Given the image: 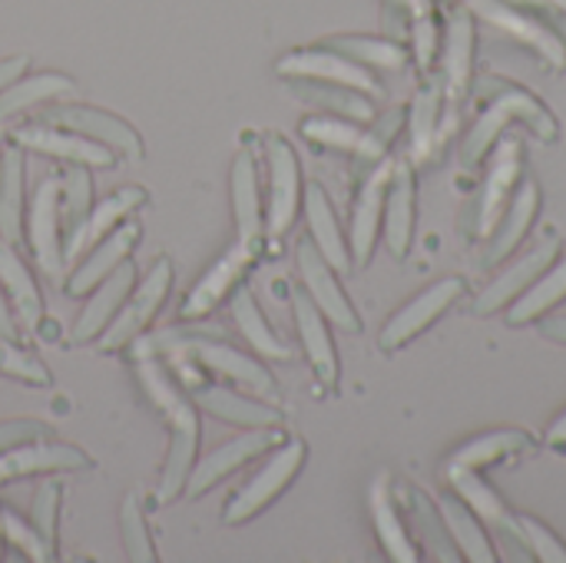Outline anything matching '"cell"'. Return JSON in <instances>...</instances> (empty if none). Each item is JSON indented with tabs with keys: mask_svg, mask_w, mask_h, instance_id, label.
Instances as JSON below:
<instances>
[{
	"mask_svg": "<svg viewBox=\"0 0 566 563\" xmlns=\"http://www.w3.org/2000/svg\"><path fill=\"white\" fill-rule=\"evenodd\" d=\"M566 299V256L551 269L544 272L524 295H517L511 302V312H507V322L511 325H531L537 319H544L551 309H557Z\"/></svg>",
	"mask_w": 566,
	"mask_h": 563,
	"instance_id": "obj_34",
	"label": "cell"
},
{
	"mask_svg": "<svg viewBox=\"0 0 566 563\" xmlns=\"http://www.w3.org/2000/svg\"><path fill=\"white\" fill-rule=\"evenodd\" d=\"M305 219H308V236H312L315 249L328 259V265L335 272H348L352 269V249L345 242V232H342L338 216L332 209V199L318 183L305 186Z\"/></svg>",
	"mask_w": 566,
	"mask_h": 563,
	"instance_id": "obj_24",
	"label": "cell"
},
{
	"mask_svg": "<svg viewBox=\"0 0 566 563\" xmlns=\"http://www.w3.org/2000/svg\"><path fill=\"white\" fill-rule=\"evenodd\" d=\"M192 398L199 402L202 411L216 415L219 421L239 425V428H279L282 415L272 405L252 402L245 395H235L229 388H209V385H196Z\"/></svg>",
	"mask_w": 566,
	"mask_h": 563,
	"instance_id": "obj_30",
	"label": "cell"
},
{
	"mask_svg": "<svg viewBox=\"0 0 566 563\" xmlns=\"http://www.w3.org/2000/svg\"><path fill=\"white\" fill-rule=\"evenodd\" d=\"M13 139L23 149H36L66 163H80V166H113V149L96 143V139H83L73 129H53V126H20L13 133Z\"/></svg>",
	"mask_w": 566,
	"mask_h": 563,
	"instance_id": "obj_20",
	"label": "cell"
},
{
	"mask_svg": "<svg viewBox=\"0 0 566 563\" xmlns=\"http://www.w3.org/2000/svg\"><path fill=\"white\" fill-rule=\"evenodd\" d=\"M90 202H93V176L86 166L70 163V169L63 173V183H60V216H63V239L66 242L86 222ZM66 242H63V249H66Z\"/></svg>",
	"mask_w": 566,
	"mask_h": 563,
	"instance_id": "obj_40",
	"label": "cell"
},
{
	"mask_svg": "<svg viewBox=\"0 0 566 563\" xmlns=\"http://www.w3.org/2000/svg\"><path fill=\"white\" fill-rule=\"evenodd\" d=\"M295 259H298V275H302V289L308 292V299L322 309L325 319H332L338 329H345L348 335H358L361 332V319L358 312L352 309L345 289L338 285V275L335 269L328 265V259L315 249L312 239H302L298 249H295Z\"/></svg>",
	"mask_w": 566,
	"mask_h": 563,
	"instance_id": "obj_8",
	"label": "cell"
},
{
	"mask_svg": "<svg viewBox=\"0 0 566 563\" xmlns=\"http://www.w3.org/2000/svg\"><path fill=\"white\" fill-rule=\"evenodd\" d=\"M0 289L7 292L20 325L30 335H36L43 325V299H40V289H36L30 269L20 262V256L13 252V246L3 236H0Z\"/></svg>",
	"mask_w": 566,
	"mask_h": 563,
	"instance_id": "obj_26",
	"label": "cell"
},
{
	"mask_svg": "<svg viewBox=\"0 0 566 563\" xmlns=\"http://www.w3.org/2000/svg\"><path fill=\"white\" fill-rule=\"evenodd\" d=\"M76 468H93L90 458L70 445H17L10 451L0 455V484L3 481H17L27 475H46V471H76Z\"/></svg>",
	"mask_w": 566,
	"mask_h": 563,
	"instance_id": "obj_22",
	"label": "cell"
},
{
	"mask_svg": "<svg viewBox=\"0 0 566 563\" xmlns=\"http://www.w3.org/2000/svg\"><path fill=\"white\" fill-rule=\"evenodd\" d=\"M216 335H209V332H159V335H153L146 342H136V355L139 358L156 355V352H163V355H186V358L199 362L202 368H209V372H216L222 378H232V382H239L242 388H249L255 395L275 398L279 395L275 378L259 362H252L249 355H242L232 345L219 342Z\"/></svg>",
	"mask_w": 566,
	"mask_h": 563,
	"instance_id": "obj_3",
	"label": "cell"
},
{
	"mask_svg": "<svg viewBox=\"0 0 566 563\" xmlns=\"http://www.w3.org/2000/svg\"><path fill=\"white\" fill-rule=\"evenodd\" d=\"M441 514H444V524H448L454 544L461 548V557L474 563H494V551H491V541L484 534V524L478 521V514L464 501L444 498Z\"/></svg>",
	"mask_w": 566,
	"mask_h": 563,
	"instance_id": "obj_36",
	"label": "cell"
},
{
	"mask_svg": "<svg viewBox=\"0 0 566 563\" xmlns=\"http://www.w3.org/2000/svg\"><path fill=\"white\" fill-rule=\"evenodd\" d=\"M232 216L239 226V239L262 242L265 232V216H262V199H259V166L252 149H239L232 163Z\"/></svg>",
	"mask_w": 566,
	"mask_h": 563,
	"instance_id": "obj_27",
	"label": "cell"
},
{
	"mask_svg": "<svg viewBox=\"0 0 566 563\" xmlns=\"http://www.w3.org/2000/svg\"><path fill=\"white\" fill-rule=\"evenodd\" d=\"M3 534H7V541L13 544V548H20L30 561H50L53 557V544H46L40 534H36V528L30 524H23L17 514H7L3 511Z\"/></svg>",
	"mask_w": 566,
	"mask_h": 563,
	"instance_id": "obj_49",
	"label": "cell"
},
{
	"mask_svg": "<svg viewBox=\"0 0 566 563\" xmlns=\"http://www.w3.org/2000/svg\"><path fill=\"white\" fill-rule=\"evenodd\" d=\"M0 538H3V511H0Z\"/></svg>",
	"mask_w": 566,
	"mask_h": 563,
	"instance_id": "obj_58",
	"label": "cell"
},
{
	"mask_svg": "<svg viewBox=\"0 0 566 563\" xmlns=\"http://www.w3.org/2000/svg\"><path fill=\"white\" fill-rule=\"evenodd\" d=\"M119 524H123V544H126L129 561H156V554H153V538H149V531H146V518H143V508H139L136 494H129V498L123 501Z\"/></svg>",
	"mask_w": 566,
	"mask_h": 563,
	"instance_id": "obj_46",
	"label": "cell"
},
{
	"mask_svg": "<svg viewBox=\"0 0 566 563\" xmlns=\"http://www.w3.org/2000/svg\"><path fill=\"white\" fill-rule=\"evenodd\" d=\"M471 70H474V17L471 10H458L448 23V40H444V90L451 106H458L471 86Z\"/></svg>",
	"mask_w": 566,
	"mask_h": 563,
	"instance_id": "obj_29",
	"label": "cell"
},
{
	"mask_svg": "<svg viewBox=\"0 0 566 563\" xmlns=\"http://www.w3.org/2000/svg\"><path fill=\"white\" fill-rule=\"evenodd\" d=\"M557 256H560V236L557 232H547L527 256H521L507 272H501L488 289H484V295L474 302V312L478 315H491V312H497V309H507L517 295H524L554 262H557Z\"/></svg>",
	"mask_w": 566,
	"mask_h": 563,
	"instance_id": "obj_11",
	"label": "cell"
},
{
	"mask_svg": "<svg viewBox=\"0 0 566 563\" xmlns=\"http://www.w3.org/2000/svg\"><path fill=\"white\" fill-rule=\"evenodd\" d=\"M169 289H172V262H169V259H159V262L149 269V275L143 279V285L133 292V299H129V302L116 312V319L103 329L106 335H103L99 348H103V352H116V348L136 342L139 332H143V329L156 319V312L163 309Z\"/></svg>",
	"mask_w": 566,
	"mask_h": 563,
	"instance_id": "obj_7",
	"label": "cell"
},
{
	"mask_svg": "<svg viewBox=\"0 0 566 563\" xmlns=\"http://www.w3.org/2000/svg\"><path fill=\"white\" fill-rule=\"evenodd\" d=\"M279 73L289 80H325V83L352 86V90L368 93V96H381V83L371 76V70H365L358 60H352L332 46L289 53L279 60Z\"/></svg>",
	"mask_w": 566,
	"mask_h": 563,
	"instance_id": "obj_9",
	"label": "cell"
},
{
	"mask_svg": "<svg viewBox=\"0 0 566 563\" xmlns=\"http://www.w3.org/2000/svg\"><path fill=\"white\" fill-rule=\"evenodd\" d=\"M524 448H531V438L524 431H494V435H484V438H474L471 445H464L451 458L448 471H481V468L504 461Z\"/></svg>",
	"mask_w": 566,
	"mask_h": 563,
	"instance_id": "obj_38",
	"label": "cell"
},
{
	"mask_svg": "<svg viewBox=\"0 0 566 563\" xmlns=\"http://www.w3.org/2000/svg\"><path fill=\"white\" fill-rule=\"evenodd\" d=\"M405 116H408V113H405L401 106H398V110H388L381 119H375V123H371V129H365V133H361V143H358V149H355L358 166H375V163H381V159H385V153H388L391 139L398 136V129H401Z\"/></svg>",
	"mask_w": 566,
	"mask_h": 563,
	"instance_id": "obj_45",
	"label": "cell"
},
{
	"mask_svg": "<svg viewBox=\"0 0 566 563\" xmlns=\"http://www.w3.org/2000/svg\"><path fill=\"white\" fill-rule=\"evenodd\" d=\"M0 375H10L17 382H27V385H36V388H46L53 378L50 372L43 368L40 358H33L30 352L10 345V338H0Z\"/></svg>",
	"mask_w": 566,
	"mask_h": 563,
	"instance_id": "obj_47",
	"label": "cell"
},
{
	"mask_svg": "<svg viewBox=\"0 0 566 563\" xmlns=\"http://www.w3.org/2000/svg\"><path fill=\"white\" fill-rule=\"evenodd\" d=\"M43 123H56L63 129H73L80 136H93L96 143L109 146V149H119L133 159L143 156V143L139 136L113 113H103V110H93V106H56L43 116Z\"/></svg>",
	"mask_w": 566,
	"mask_h": 563,
	"instance_id": "obj_18",
	"label": "cell"
},
{
	"mask_svg": "<svg viewBox=\"0 0 566 563\" xmlns=\"http://www.w3.org/2000/svg\"><path fill=\"white\" fill-rule=\"evenodd\" d=\"M139 382L149 392L153 405L166 415L169 421V455H166V471L159 481V501H172L179 491H186L189 475L196 468V448H199V418L192 402L182 395V388L166 375V368L156 358H139Z\"/></svg>",
	"mask_w": 566,
	"mask_h": 563,
	"instance_id": "obj_1",
	"label": "cell"
},
{
	"mask_svg": "<svg viewBox=\"0 0 566 563\" xmlns=\"http://www.w3.org/2000/svg\"><path fill=\"white\" fill-rule=\"evenodd\" d=\"M521 531H524V541H527V548H531V554H534L537 561L566 563L564 541H560L551 528H544V524L534 521V518H521Z\"/></svg>",
	"mask_w": 566,
	"mask_h": 563,
	"instance_id": "obj_48",
	"label": "cell"
},
{
	"mask_svg": "<svg viewBox=\"0 0 566 563\" xmlns=\"http://www.w3.org/2000/svg\"><path fill=\"white\" fill-rule=\"evenodd\" d=\"M292 90L305 100L315 103L335 116L355 119V123H371L375 119V103L368 93H358L342 83H325V80H292Z\"/></svg>",
	"mask_w": 566,
	"mask_h": 563,
	"instance_id": "obj_33",
	"label": "cell"
},
{
	"mask_svg": "<svg viewBox=\"0 0 566 563\" xmlns=\"http://www.w3.org/2000/svg\"><path fill=\"white\" fill-rule=\"evenodd\" d=\"M56 504H60V488L56 484H43L33 498V514H30V524L36 528V534L53 544L56 538Z\"/></svg>",
	"mask_w": 566,
	"mask_h": 563,
	"instance_id": "obj_50",
	"label": "cell"
},
{
	"mask_svg": "<svg viewBox=\"0 0 566 563\" xmlns=\"http://www.w3.org/2000/svg\"><path fill=\"white\" fill-rule=\"evenodd\" d=\"M265 169H269V206H265V232L282 239L302 209V169L289 139L269 133L265 136Z\"/></svg>",
	"mask_w": 566,
	"mask_h": 563,
	"instance_id": "obj_5",
	"label": "cell"
},
{
	"mask_svg": "<svg viewBox=\"0 0 566 563\" xmlns=\"http://www.w3.org/2000/svg\"><path fill=\"white\" fill-rule=\"evenodd\" d=\"M0 338H20V329L13 322V309L3 299V289H0Z\"/></svg>",
	"mask_w": 566,
	"mask_h": 563,
	"instance_id": "obj_54",
	"label": "cell"
},
{
	"mask_svg": "<svg viewBox=\"0 0 566 563\" xmlns=\"http://www.w3.org/2000/svg\"><path fill=\"white\" fill-rule=\"evenodd\" d=\"M292 312H295L302 348H305L318 382L325 388H335L338 385V352H335V342L328 335V322H325L322 309L308 299L305 289H298V292H292Z\"/></svg>",
	"mask_w": 566,
	"mask_h": 563,
	"instance_id": "obj_19",
	"label": "cell"
},
{
	"mask_svg": "<svg viewBox=\"0 0 566 563\" xmlns=\"http://www.w3.org/2000/svg\"><path fill=\"white\" fill-rule=\"evenodd\" d=\"M279 441H282V431H279V428H249V435H239V438L226 441V445L216 448L202 465L192 468L189 484H186L189 498L206 494L209 488H216V484L226 481L232 471H239L245 461L259 458L262 451H269V448L279 445Z\"/></svg>",
	"mask_w": 566,
	"mask_h": 563,
	"instance_id": "obj_14",
	"label": "cell"
},
{
	"mask_svg": "<svg viewBox=\"0 0 566 563\" xmlns=\"http://www.w3.org/2000/svg\"><path fill=\"white\" fill-rule=\"evenodd\" d=\"M20 219H23V153L10 146L0 156V236L7 242L20 239Z\"/></svg>",
	"mask_w": 566,
	"mask_h": 563,
	"instance_id": "obj_39",
	"label": "cell"
},
{
	"mask_svg": "<svg viewBox=\"0 0 566 563\" xmlns=\"http://www.w3.org/2000/svg\"><path fill=\"white\" fill-rule=\"evenodd\" d=\"M524 7H541V10H554V13H566V0H514Z\"/></svg>",
	"mask_w": 566,
	"mask_h": 563,
	"instance_id": "obj_56",
	"label": "cell"
},
{
	"mask_svg": "<svg viewBox=\"0 0 566 563\" xmlns=\"http://www.w3.org/2000/svg\"><path fill=\"white\" fill-rule=\"evenodd\" d=\"M325 46L358 60L361 66L375 70H401L408 63V50L395 40H378V37H332Z\"/></svg>",
	"mask_w": 566,
	"mask_h": 563,
	"instance_id": "obj_41",
	"label": "cell"
},
{
	"mask_svg": "<svg viewBox=\"0 0 566 563\" xmlns=\"http://www.w3.org/2000/svg\"><path fill=\"white\" fill-rule=\"evenodd\" d=\"M371 518H375V531H378V541L381 548L388 551V557L398 563H415L418 561V551L411 544V534L405 528V521L398 518V508L385 488V481L375 488L371 494Z\"/></svg>",
	"mask_w": 566,
	"mask_h": 563,
	"instance_id": "obj_37",
	"label": "cell"
},
{
	"mask_svg": "<svg viewBox=\"0 0 566 563\" xmlns=\"http://www.w3.org/2000/svg\"><path fill=\"white\" fill-rule=\"evenodd\" d=\"M464 295V279H441L431 289H424L418 299H411L381 332V348L385 352H398L401 345H408L411 338H418L434 319H441L458 299Z\"/></svg>",
	"mask_w": 566,
	"mask_h": 563,
	"instance_id": "obj_12",
	"label": "cell"
},
{
	"mask_svg": "<svg viewBox=\"0 0 566 563\" xmlns=\"http://www.w3.org/2000/svg\"><path fill=\"white\" fill-rule=\"evenodd\" d=\"M27 56H7V60H0V90H7L10 83H17L20 80V73L27 70Z\"/></svg>",
	"mask_w": 566,
	"mask_h": 563,
	"instance_id": "obj_53",
	"label": "cell"
},
{
	"mask_svg": "<svg viewBox=\"0 0 566 563\" xmlns=\"http://www.w3.org/2000/svg\"><path fill=\"white\" fill-rule=\"evenodd\" d=\"M262 252V242H249V239H239L199 282H196V289L182 299V309H179V315L186 319V322H196V319H202V315H209L229 292H235L239 289V282H242V275H245V269L255 262V256Z\"/></svg>",
	"mask_w": 566,
	"mask_h": 563,
	"instance_id": "obj_10",
	"label": "cell"
},
{
	"mask_svg": "<svg viewBox=\"0 0 566 563\" xmlns=\"http://www.w3.org/2000/svg\"><path fill=\"white\" fill-rule=\"evenodd\" d=\"M361 133L355 126V119H338V116H312L302 123V136L308 143H318L325 149H342V153H355L358 143H361Z\"/></svg>",
	"mask_w": 566,
	"mask_h": 563,
	"instance_id": "obj_44",
	"label": "cell"
},
{
	"mask_svg": "<svg viewBox=\"0 0 566 563\" xmlns=\"http://www.w3.org/2000/svg\"><path fill=\"white\" fill-rule=\"evenodd\" d=\"M73 90H76V83L70 76H63V73H40V76L10 83L7 90H0V123L23 113V110H33L36 103L70 96Z\"/></svg>",
	"mask_w": 566,
	"mask_h": 563,
	"instance_id": "obj_35",
	"label": "cell"
},
{
	"mask_svg": "<svg viewBox=\"0 0 566 563\" xmlns=\"http://www.w3.org/2000/svg\"><path fill=\"white\" fill-rule=\"evenodd\" d=\"M232 319H235L239 332L245 335V342H249L262 358H269V362H289V358H292V348H289V345L282 342V335H275V329L265 322V315H262L255 295H252L245 285H239V289L232 292Z\"/></svg>",
	"mask_w": 566,
	"mask_h": 563,
	"instance_id": "obj_32",
	"label": "cell"
},
{
	"mask_svg": "<svg viewBox=\"0 0 566 563\" xmlns=\"http://www.w3.org/2000/svg\"><path fill=\"white\" fill-rule=\"evenodd\" d=\"M139 202H146V189L143 186H123L113 196H106L96 209H90L86 222L80 226V232L66 242V259H76L90 242H99L106 236V229H113L126 212H133Z\"/></svg>",
	"mask_w": 566,
	"mask_h": 563,
	"instance_id": "obj_31",
	"label": "cell"
},
{
	"mask_svg": "<svg viewBox=\"0 0 566 563\" xmlns=\"http://www.w3.org/2000/svg\"><path fill=\"white\" fill-rule=\"evenodd\" d=\"M448 475H451L454 491H458L461 501L481 518V524H488V528H491L494 534H501L511 548H517L524 561H531L534 554H531V548H527V541H524L521 518H514V514L504 508V501L494 494V488H488V484L478 478V471H448Z\"/></svg>",
	"mask_w": 566,
	"mask_h": 563,
	"instance_id": "obj_17",
	"label": "cell"
},
{
	"mask_svg": "<svg viewBox=\"0 0 566 563\" xmlns=\"http://www.w3.org/2000/svg\"><path fill=\"white\" fill-rule=\"evenodd\" d=\"M471 13L484 17L488 23H494L517 43L531 46L554 70L566 66V43L557 33V27L551 23V17L544 20V13H531L524 3H514V0H471Z\"/></svg>",
	"mask_w": 566,
	"mask_h": 563,
	"instance_id": "obj_4",
	"label": "cell"
},
{
	"mask_svg": "<svg viewBox=\"0 0 566 563\" xmlns=\"http://www.w3.org/2000/svg\"><path fill=\"white\" fill-rule=\"evenodd\" d=\"M411 46H415V56L418 63L428 70L438 56V23H434V13H424L418 20H411Z\"/></svg>",
	"mask_w": 566,
	"mask_h": 563,
	"instance_id": "obj_51",
	"label": "cell"
},
{
	"mask_svg": "<svg viewBox=\"0 0 566 563\" xmlns=\"http://www.w3.org/2000/svg\"><path fill=\"white\" fill-rule=\"evenodd\" d=\"M478 96L488 100V110L478 116V123L471 126V133L464 136V146H461V159L468 169H474L488 153L491 146L497 143V136L511 126V119H521L524 126H531L541 139L554 143L557 139V119L521 86L501 80V76H484L478 83Z\"/></svg>",
	"mask_w": 566,
	"mask_h": 563,
	"instance_id": "obj_2",
	"label": "cell"
},
{
	"mask_svg": "<svg viewBox=\"0 0 566 563\" xmlns=\"http://www.w3.org/2000/svg\"><path fill=\"white\" fill-rule=\"evenodd\" d=\"M541 335L554 338V342H564L566 345V315H557V319H547L541 322Z\"/></svg>",
	"mask_w": 566,
	"mask_h": 563,
	"instance_id": "obj_55",
	"label": "cell"
},
{
	"mask_svg": "<svg viewBox=\"0 0 566 563\" xmlns=\"http://www.w3.org/2000/svg\"><path fill=\"white\" fill-rule=\"evenodd\" d=\"M408 504H411V518H415V524L424 531L428 548L434 551V557H441V561L448 563L461 561V551H454L458 544H454V538H451L444 518H438L434 504H431L421 491H408Z\"/></svg>",
	"mask_w": 566,
	"mask_h": 563,
	"instance_id": "obj_43",
	"label": "cell"
},
{
	"mask_svg": "<svg viewBox=\"0 0 566 563\" xmlns=\"http://www.w3.org/2000/svg\"><path fill=\"white\" fill-rule=\"evenodd\" d=\"M391 166L395 163H375V169L365 176L355 209H352V256L355 265H368L378 232H381V216H385V196H388V183H391Z\"/></svg>",
	"mask_w": 566,
	"mask_h": 563,
	"instance_id": "obj_16",
	"label": "cell"
},
{
	"mask_svg": "<svg viewBox=\"0 0 566 563\" xmlns=\"http://www.w3.org/2000/svg\"><path fill=\"white\" fill-rule=\"evenodd\" d=\"M541 209V186L534 179H524L517 186V196H511L507 209L501 212L497 226H494V239L488 242L484 252V265H497L501 259H507L527 236V229L534 226Z\"/></svg>",
	"mask_w": 566,
	"mask_h": 563,
	"instance_id": "obj_23",
	"label": "cell"
},
{
	"mask_svg": "<svg viewBox=\"0 0 566 563\" xmlns=\"http://www.w3.org/2000/svg\"><path fill=\"white\" fill-rule=\"evenodd\" d=\"M521 169H524V149L517 139H504L497 149H494V159H491V169H488V179H484V189L478 196V206H474V222H478V236H491L501 212L507 209L517 183H521Z\"/></svg>",
	"mask_w": 566,
	"mask_h": 563,
	"instance_id": "obj_13",
	"label": "cell"
},
{
	"mask_svg": "<svg viewBox=\"0 0 566 563\" xmlns=\"http://www.w3.org/2000/svg\"><path fill=\"white\" fill-rule=\"evenodd\" d=\"M43 438H50V428L40 421H7V425H0V455L17 448V445L43 441Z\"/></svg>",
	"mask_w": 566,
	"mask_h": 563,
	"instance_id": "obj_52",
	"label": "cell"
},
{
	"mask_svg": "<svg viewBox=\"0 0 566 563\" xmlns=\"http://www.w3.org/2000/svg\"><path fill=\"white\" fill-rule=\"evenodd\" d=\"M305 465V445L302 441H289L282 445L269 461L265 468L226 504V524H242L249 518H255L259 511H265L298 475V468Z\"/></svg>",
	"mask_w": 566,
	"mask_h": 563,
	"instance_id": "obj_6",
	"label": "cell"
},
{
	"mask_svg": "<svg viewBox=\"0 0 566 563\" xmlns=\"http://www.w3.org/2000/svg\"><path fill=\"white\" fill-rule=\"evenodd\" d=\"M136 242H139V226H136V222H126V226H119L116 232L103 236L99 246L93 249V256L70 275L66 292H70V295H83V292L96 289L116 265H123V262L133 256Z\"/></svg>",
	"mask_w": 566,
	"mask_h": 563,
	"instance_id": "obj_28",
	"label": "cell"
},
{
	"mask_svg": "<svg viewBox=\"0 0 566 563\" xmlns=\"http://www.w3.org/2000/svg\"><path fill=\"white\" fill-rule=\"evenodd\" d=\"M547 441H551L554 448L566 445V415L557 421V425H554V428H551V431H547Z\"/></svg>",
	"mask_w": 566,
	"mask_h": 563,
	"instance_id": "obj_57",
	"label": "cell"
},
{
	"mask_svg": "<svg viewBox=\"0 0 566 563\" xmlns=\"http://www.w3.org/2000/svg\"><path fill=\"white\" fill-rule=\"evenodd\" d=\"M415 169L408 159L391 166V183L385 196V242L395 259H405L415 239Z\"/></svg>",
	"mask_w": 566,
	"mask_h": 563,
	"instance_id": "obj_21",
	"label": "cell"
},
{
	"mask_svg": "<svg viewBox=\"0 0 566 563\" xmlns=\"http://www.w3.org/2000/svg\"><path fill=\"white\" fill-rule=\"evenodd\" d=\"M30 249L50 279L63 275V216H60V183L43 179L30 206Z\"/></svg>",
	"mask_w": 566,
	"mask_h": 563,
	"instance_id": "obj_15",
	"label": "cell"
},
{
	"mask_svg": "<svg viewBox=\"0 0 566 563\" xmlns=\"http://www.w3.org/2000/svg\"><path fill=\"white\" fill-rule=\"evenodd\" d=\"M133 282H136V262H123V265H116L99 285H96V295L86 302V309H83V315L76 319V329H73V338L76 342H90V338H96L113 319H116V312L123 309V302H126V295H129V289H133Z\"/></svg>",
	"mask_w": 566,
	"mask_h": 563,
	"instance_id": "obj_25",
	"label": "cell"
},
{
	"mask_svg": "<svg viewBox=\"0 0 566 563\" xmlns=\"http://www.w3.org/2000/svg\"><path fill=\"white\" fill-rule=\"evenodd\" d=\"M438 116H441V83H431L418 93V100L411 106V149H415L418 163L431 159V153L441 143Z\"/></svg>",
	"mask_w": 566,
	"mask_h": 563,
	"instance_id": "obj_42",
	"label": "cell"
}]
</instances>
